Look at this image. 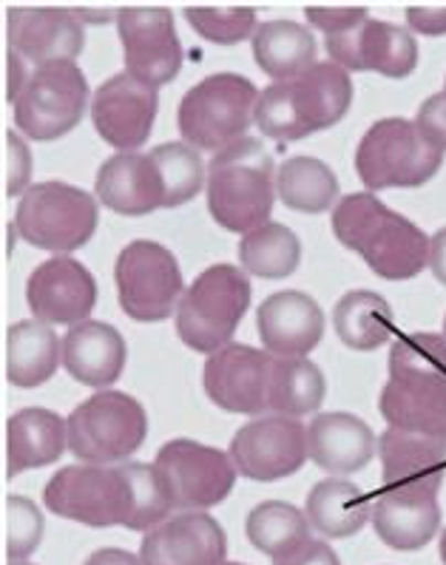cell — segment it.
Here are the masks:
<instances>
[{
	"label": "cell",
	"mask_w": 446,
	"mask_h": 565,
	"mask_svg": "<svg viewBox=\"0 0 446 565\" xmlns=\"http://www.w3.org/2000/svg\"><path fill=\"white\" fill-rule=\"evenodd\" d=\"M415 126L435 148L446 151V94H433L429 100H424L418 117H415Z\"/></svg>",
	"instance_id": "43"
},
{
	"label": "cell",
	"mask_w": 446,
	"mask_h": 565,
	"mask_svg": "<svg viewBox=\"0 0 446 565\" xmlns=\"http://www.w3.org/2000/svg\"><path fill=\"white\" fill-rule=\"evenodd\" d=\"M353 103V81L336 63H316L294 81L274 83L259 94L256 126L282 142L305 140L310 134L344 120Z\"/></svg>",
	"instance_id": "3"
},
{
	"label": "cell",
	"mask_w": 446,
	"mask_h": 565,
	"mask_svg": "<svg viewBox=\"0 0 446 565\" xmlns=\"http://www.w3.org/2000/svg\"><path fill=\"white\" fill-rule=\"evenodd\" d=\"M97 200L120 216H148L166 207V185L151 153H117L103 162L94 180Z\"/></svg>",
	"instance_id": "24"
},
{
	"label": "cell",
	"mask_w": 446,
	"mask_h": 565,
	"mask_svg": "<svg viewBox=\"0 0 446 565\" xmlns=\"http://www.w3.org/2000/svg\"><path fill=\"white\" fill-rule=\"evenodd\" d=\"M126 72L148 86L171 83L182 68V43L166 7H126L117 14Z\"/></svg>",
	"instance_id": "14"
},
{
	"label": "cell",
	"mask_w": 446,
	"mask_h": 565,
	"mask_svg": "<svg viewBox=\"0 0 446 565\" xmlns=\"http://www.w3.org/2000/svg\"><path fill=\"white\" fill-rule=\"evenodd\" d=\"M375 534L395 552L424 548L440 529L438 492L381 489L373 498Z\"/></svg>",
	"instance_id": "25"
},
{
	"label": "cell",
	"mask_w": 446,
	"mask_h": 565,
	"mask_svg": "<svg viewBox=\"0 0 446 565\" xmlns=\"http://www.w3.org/2000/svg\"><path fill=\"white\" fill-rule=\"evenodd\" d=\"M251 307V281L234 265L202 270L177 307V333L197 353H220L231 344Z\"/></svg>",
	"instance_id": "6"
},
{
	"label": "cell",
	"mask_w": 446,
	"mask_h": 565,
	"mask_svg": "<svg viewBox=\"0 0 446 565\" xmlns=\"http://www.w3.org/2000/svg\"><path fill=\"white\" fill-rule=\"evenodd\" d=\"M379 409L393 429L446 440V335L406 333L393 341Z\"/></svg>",
	"instance_id": "1"
},
{
	"label": "cell",
	"mask_w": 446,
	"mask_h": 565,
	"mask_svg": "<svg viewBox=\"0 0 446 565\" xmlns=\"http://www.w3.org/2000/svg\"><path fill=\"white\" fill-rule=\"evenodd\" d=\"M256 330L274 359H307L325 335V313L307 294L282 290L259 305Z\"/></svg>",
	"instance_id": "22"
},
{
	"label": "cell",
	"mask_w": 446,
	"mask_h": 565,
	"mask_svg": "<svg viewBox=\"0 0 446 565\" xmlns=\"http://www.w3.org/2000/svg\"><path fill=\"white\" fill-rule=\"evenodd\" d=\"M227 455L242 478L274 483L305 466L307 429L301 420L285 415L254 418L234 435Z\"/></svg>",
	"instance_id": "15"
},
{
	"label": "cell",
	"mask_w": 446,
	"mask_h": 565,
	"mask_svg": "<svg viewBox=\"0 0 446 565\" xmlns=\"http://www.w3.org/2000/svg\"><path fill=\"white\" fill-rule=\"evenodd\" d=\"M126 339L106 321H81L63 339V366L86 386L114 384L126 370Z\"/></svg>",
	"instance_id": "27"
},
{
	"label": "cell",
	"mask_w": 446,
	"mask_h": 565,
	"mask_svg": "<svg viewBox=\"0 0 446 565\" xmlns=\"http://www.w3.org/2000/svg\"><path fill=\"white\" fill-rule=\"evenodd\" d=\"M114 281L123 313L134 321L168 319L185 296L177 256L160 242L137 239L123 247L114 265Z\"/></svg>",
	"instance_id": "12"
},
{
	"label": "cell",
	"mask_w": 446,
	"mask_h": 565,
	"mask_svg": "<svg viewBox=\"0 0 446 565\" xmlns=\"http://www.w3.org/2000/svg\"><path fill=\"white\" fill-rule=\"evenodd\" d=\"M43 503L57 518L92 529L128 525L134 512L131 486L120 466H66L46 483Z\"/></svg>",
	"instance_id": "10"
},
{
	"label": "cell",
	"mask_w": 446,
	"mask_h": 565,
	"mask_svg": "<svg viewBox=\"0 0 446 565\" xmlns=\"http://www.w3.org/2000/svg\"><path fill=\"white\" fill-rule=\"evenodd\" d=\"M153 466L166 480L173 509L182 512L222 503L236 483V466L231 455L188 438H177L162 446Z\"/></svg>",
	"instance_id": "13"
},
{
	"label": "cell",
	"mask_w": 446,
	"mask_h": 565,
	"mask_svg": "<svg viewBox=\"0 0 446 565\" xmlns=\"http://www.w3.org/2000/svg\"><path fill=\"white\" fill-rule=\"evenodd\" d=\"M276 193L290 211L325 213L339 196V180L316 157H294L276 173Z\"/></svg>",
	"instance_id": "35"
},
{
	"label": "cell",
	"mask_w": 446,
	"mask_h": 565,
	"mask_svg": "<svg viewBox=\"0 0 446 565\" xmlns=\"http://www.w3.org/2000/svg\"><path fill=\"white\" fill-rule=\"evenodd\" d=\"M227 540L205 512H182L151 529L140 543L142 565H222Z\"/></svg>",
	"instance_id": "21"
},
{
	"label": "cell",
	"mask_w": 446,
	"mask_h": 565,
	"mask_svg": "<svg viewBox=\"0 0 446 565\" xmlns=\"http://www.w3.org/2000/svg\"><path fill=\"white\" fill-rule=\"evenodd\" d=\"M325 373L310 359H274L270 373V409L285 418L316 413L325 401Z\"/></svg>",
	"instance_id": "33"
},
{
	"label": "cell",
	"mask_w": 446,
	"mask_h": 565,
	"mask_svg": "<svg viewBox=\"0 0 446 565\" xmlns=\"http://www.w3.org/2000/svg\"><path fill=\"white\" fill-rule=\"evenodd\" d=\"M160 94L128 72L114 74L92 97L94 131L120 153L146 146L157 120Z\"/></svg>",
	"instance_id": "17"
},
{
	"label": "cell",
	"mask_w": 446,
	"mask_h": 565,
	"mask_svg": "<svg viewBox=\"0 0 446 565\" xmlns=\"http://www.w3.org/2000/svg\"><path fill=\"white\" fill-rule=\"evenodd\" d=\"M83 565H142V559L134 557L131 552H123V548H100Z\"/></svg>",
	"instance_id": "48"
},
{
	"label": "cell",
	"mask_w": 446,
	"mask_h": 565,
	"mask_svg": "<svg viewBox=\"0 0 446 565\" xmlns=\"http://www.w3.org/2000/svg\"><path fill=\"white\" fill-rule=\"evenodd\" d=\"M274 355L256 347L227 344L208 355L202 384L213 404L236 415H262L270 409Z\"/></svg>",
	"instance_id": "16"
},
{
	"label": "cell",
	"mask_w": 446,
	"mask_h": 565,
	"mask_svg": "<svg viewBox=\"0 0 446 565\" xmlns=\"http://www.w3.org/2000/svg\"><path fill=\"white\" fill-rule=\"evenodd\" d=\"M444 166V151L426 140L418 126L401 117L375 122L361 137L355 171L370 193L384 188H418Z\"/></svg>",
	"instance_id": "7"
},
{
	"label": "cell",
	"mask_w": 446,
	"mask_h": 565,
	"mask_svg": "<svg viewBox=\"0 0 446 565\" xmlns=\"http://www.w3.org/2000/svg\"><path fill=\"white\" fill-rule=\"evenodd\" d=\"M259 92L247 77L234 72L211 74L188 88L177 111L182 140L197 151L220 153L245 140L251 122H256Z\"/></svg>",
	"instance_id": "5"
},
{
	"label": "cell",
	"mask_w": 446,
	"mask_h": 565,
	"mask_svg": "<svg viewBox=\"0 0 446 565\" xmlns=\"http://www.w3.org/2000/svg\"><path fill=\"white\" fill-rule=\"evenodd\" d=\"M333 324L339 339L359 353H373L395 333L393 307L373 290H353V294L341 296V301L336 305Z\"/></svg>",
	"instance_id": "32"
},
{
	"label": "cell",
	"mask_w": 446,
	"mask_h": 565,
	"mask_svg": "<svg viewBox=\"0 0 446 565\" xmlns=\"http://www.w3.org/2000/svg\"><path fill=\"white\" fill-rule=\"evenodd\" d=\"M68 449L88 466L123 463L142 446L148 435L146 409L137 398L100 390L83 401L66 420Z\"/></svg>",
	"instance_id": "8"
},
{
	"label": "cell",
	"mask_w": 446,
	"mask_h": 565,
	"mask_svg": "<svg viewBox=\"0 0 446 565\" xmlns=\"http://www.w3.org/2000/svg\"><path fill=\"white\" fill-rule=\"evenodd\" d=\"M305 18L310 26L330 38V34H341L347 29L359 26L370 14H367V7H307Z\"/></svg>",
	"instance_id": "42"
},
{
	"label": "cell",
	"mask_w": 446,
	"mask_h": 565,
	"mask_svg": "<svg viewBox=\"0 0 446 565\" xmlns=\"http://www.w3.org/2000/svg\"><path fill=\"white\" fill-rule=\"evenodd\" d=\"M14 565H29V563H14Z\"/></svg>",
	"instance_id": "51"
},
{
	"label": "cell",
	"mask_w": 446,
	"mask_h": 565,
	"mask_svg": "<svg viewBox=\"0 0 446 565\" xmlns=\"http://www.w3.org/2000/svg\"><path fill=\"white\" fill-rule=\"evenodd\" d=\"M381 489L440 492L446 478V440L386 429L379 438Z\"/></svg>",
	"instance_id": "23"
},
{
	"label": "cell",
	"mask_w": 446,
	"mask_h": 565,
	"mask_svg": "<svg viewBox=\"0 0 446 565\" xmlns=\"http://www.w3.org/2000/svg\"><path fill=\"white\" fill-rule=\"evenodd\" d=\"M429 267H433L435 279L446 285V227H440L429 239Z\"/></svg>",
	"instance_id": "47"
},
{
	"label": "cell",
	"mask_w": 446,
	"mask_h": 565,
	"mask_svg": "<svg viewBox=\"0 0 446 565\" xmlns=\"http://www.w3.org/2000/svg\"><path fill=\"white\" fill-rule=\"evenodd\" d=\"M440 559H444V565H446V529H444V534H440Z\"/></svg>",
	"instance_id": "49"
},
{
	"label": "cell",
	"mask_w": 446,
	"mask_h": 565,
	"mask_svg": "<svg viewBox=\"0 0 446 565\" xmlns=\"http://www.w3.org/2000/svg\"><path fill=\"white\" fill-rule=\"evenodd\" d=\"M97 200L66 182H38L23 193L14 231L32 247L72 253L97 231Z\"/></svg>",
	"instance_id": "9"
},
{
	"label": "cell",
	"mask_w": 446,
	"mask_h": 565,
	"mask_svg": "<svg viewBox=\"0 0 446 565\" xmlns=\"http://www.w3.org/2000/svg\"><path fill=\"white\" fill-rule=\"evenodd\" d=\"M26 301L43 324H81L97 305V281L77 259L54 256L29 276Z\"/></svg>",
	"instance_id": "19"
},
{
	"label": "cell",
	"mask_w": 446,
	"mask_h": 565,
	"mask_svg": "<svg viewBox=\"0 0 446 565\" xmlns=\"http://www.w3.org/2000/svg\"><path fill=\"white\" fill-rule=\"evenodd\" d=\"M444 335H446V321H444Z\"/></svg>",
	"instance_id": "52"
},
{
	"label": "cell",
	"mask_w": 446,
	"mask_h": 565,
	"mask_svg": "<svg viewBox=\"0 0 446 565\" xmlns=\"http://www.w3.org/2000/svg\"><path fill=\"white\" fill-rule=\"evenodd\" d=\"M120 469L126 475L128 486H131L134 500V512L126 529H131V532H151V529L166 523L173 503L166 489V480L157 472V466L123 463Z\"/></svg>",
	"instance_id": "38"
},
{
	"label": "cell",
	"mask_w": 446,
	"mask_h": 565,
	"mask_svg": "<svg viewBox=\"0 0 446 565\" xmlns=\"http://www.w3.org/2000/svg\"><path fill=\"white\" fill-rule=\"evenodd\" d=\"M88 103L86 74L74 61L49 63L29 74L14 100V126L34 142L57 140L83 120Z\"/></svg>",
	"instance_id": "11"
},
{
	"label": "cell",
	"mask_w": 446,
	"mask_h": 565,
	"mask_svg": "<svg viewBox=\"0 0 446 565\" xmlns=\"http://www.w3.org/2000/svg\"><path fill=\"white\" fill-rule=\"evenodd\" d=\"M274 157L256 137L213 153L208 166V211L231 233H251L267 225L276 200Z\"/></svg>",
	"instance_id": "4"
},
{
	"label": "cell",
	"mask_w": 446,
	"mask_h": 565,
	"mask_svg": "<svg viewBox=\"0 0 446 565\" xmlns=\"http://www.w3.org/2000/svg\"><path fill=\"white\" fill-rule=\"evenodd\" d=\"M151 160L166 185V207L185 205L202 191L205 166L200 160V151L188 142H166V146L153 148Z\"/></svg>",
	"instance_id": "37"
},
{
	"label": "cell",
	"mask_w": 446,
	"mask_h": 565,
	"mask_svg": "<svg viewBox=\"0 0 446 565\" xmlns=\"http://www.w3.org/2000/svg\"><path fill=\"white\" fill-rule=\"evenodd\" d=\"M310 520L301 509L290 503H282V500H267L259 503L254 512L247 514L245 532L247 540L259 548L262 554H270V557H282V554H290L294 548H299L301 543L310 540Z\"/></svg>",
	"instance_id": "36"
},
{
	"label": "cell",
	"mask_w": 446,
	"mask_h": 565,
	"mask_svg": "<svg viewBox=\"0 0 446 565\" xmlns=\"http://www.w3.org/2000/svg\"><path fill=\"white\" fill-rule=\"evenodd\" d=\"M299 236L279 222H267V225L245 233L240 242L242 270L259 276V279H285L299 267Z\"/></svg>",
	"instance_id": "34"
},
{
	"label": "cell",
	"mask_w": 446,
	"mask_h": 565,
	"mask_svg": "<svg viewBox=\"0 0 446 565\" xmlns=\"http://www.w3.org/2000/svg\"><path fill=\"white\" fill-rule=\"evenodd\" d=\"M307 520L321 537H353L373 520V498L350 480H321L307 494Z\"/></svg>",
	"instance_id": "29"
},
{
	"label": "cell",
	"mask_w": 446,
	"mask_h": 565,
	"mask_svg": "<svg viewBox=\"0 0 446 565\" xmlns=\"http://www.w3.org/2000/svg\"><path fill=\"white\" fill-rule=\"evenodd\" d=\"M7 23L9 49L38 68L49 63L74 61L86 46V26L74 14V9L12 7Z\"/></svg>",
	"instance_id": "20"
},
{
	"label": "cell",
	"mask_w": 446,
	"mask_h": 565,
	"mask_svg": "<svg viewBox=\"0 0 446 565\" xmlns=\"http://www.w3.org/2000/svg\"><path fill=\"white\" fill-rule=\"evenodd\" d=\"M63 341L43 321H18L7 333V379L21 390L41 386L57 373Z\"/></svg>",
	"instance_id": "30"
},
{
	"label": "cell",
	"mask_w": 446,
	"mask_h": 565,
	"mask_svg": "<svg viewBox=\"0 0 446 565\" xmlns=\"http://www.w3.org/2000/svg\"><path fill=\"white\" fill-rule=\"evenodd\" d=\"M7 68H9L7 100H9V103H14V100H18V97H21L23 86H26L29 74H32V72H26V61H23V57H21V54H18V52H12V49H9Z\"/></svg>",
	"instance_id": "46"
},
{
	"label": "cell",
	"mask_w": 446,
	"mask_h": 565,
	"mask_svg": "<svg viewBox=\"0 0 446 565\" xmlns=\"http://www.w3.org/2000/svg\"><path fill=\"white\" fill-rule=\"evenodd\" d=\"M336 239L386 281L415 279L429 265V236L370 191L350 193L333 211Z\"/></svg>",
	"instance_id": "2"
},
{
	"label": "cell",
	"mask_w": 446,
	"mask_h": 565,
	"mask_svg": "<svg viewBox=\"0 0 446 565\" xmlns=\"http://www.w3.org/2000/svg\"><path fill=\"white\" fill-rule=\"evenodd\" d=\"M307 455L330 475L361 472L375 455V435L350 413H325L307 426Z\"/></svg>",
	"instance_id": "26"
},
{
	"label": "cell",
	"mask_w": 446,
	"mask_h": 565,
	"mask_svg": "<svg viewBox=\"0 0 446 565\" xmlns=\"http://www.w3.org/2000/svg\"><path fill=\"white\" fill-rule=\"evenodd\" d=\"M43 514L29 498L7 500V557L21 563L41 545Z\"/></svg>",
	"instance_id": "40"
},
{
	"label": "cell",
	"mask_w": 446,
	"mask_h": 565,
	"mask_svg": "<svg viewBox=\"0 0 446 565\" xmlns=\"http://www.w3.org/2000/svg\"><path fill=\"white\" fill-rule=\"evenodd\" d=\"M182 14L193 26V32H200L205 41L220 43V46L247 41L259 29L256 9L251 7H185Z\"/></svg>",
	"instance_id": "39"
},
{
	"label": "cell",
	"mask_w": 446,
	"mask_h": 565,
	"mask_svg": "<svg viewBox=\"0 0 446 565\" xmlns=\"http://www.w3.org/2000/svg\"><path fill=\"white\" fill-rule=\"evenodd\" d=\"M274 565H341L336 552L321 540H307L290 554H282L274 559Z\"/></svg>",
	"instance_id": "44"
},
{
	"label": "cell",
	"mask_w": 446,
	"mask_h": 565,
	"mask_svg": "<svg viewBox=\"0 0 446 565\" xmlns=\"http://www.w3.org/2000/svg\"><path fill=\"white\" fill-rule=\"evenodd\" d=\"M406 26L426 38L446 34V7H410L406 9Z\"/></svg>",
	"instance_id": "45"
},
{
	"label": "cell",
	"mask_w": 446,
	"mask_h": 565,
	"mask_svg": "<svg viewBox=\"0 0 446 565\" xmlns=\"http://www.w3.org/2000/svg\"><path fill=\"white\" fill-rule=\"evenodd\" d=\"M68 446V426L61 415L29 406L14 413L7 424V475L26 472V469H43L57 463Z\"/></svg>",
	"instance_id": "28"
},
{
	"label": "cell",
	"mask_w": 446,
	"mask_h": 565,
	"mask_svg": "<svg viewBox=\"0 0 446 565\" xmlns=\"http://www.w3.org/2000/svg\"><path fill=\"white\" fill-rule=\"evenodd\" d=\"M330 63L344 72H375L384 77H410L418 66V43L413 32L395 23L367 18L359 26L327 38Z\"/></svg>",
	"instance_id": "18"
},
{
	"label": "cell",
	"mask_w": 446,
	"mask_h": 565,
	"mask_svg": "<svg viewBox=\"0 0 446 565\" xmlns=\"http://www.w3.org/2000/svg\"><path fill=\"white\" fill-rule=\"evenodd\" d=\"M222 565H242V563H222Z\"/></svg>",
	"instance_id": "50"
},
{
	"label": "cell",
	"mask_w": 446,
	"mask_h": 565,
	"mask_svg": "<svg viewBox=\"0 0 446 565\" xmlns=\"http://www.w3.org/2000/svg\"><path fill=\"white\" fill-rule=\"evenodd\" d=\"M254 57L256 66L274 77V83L294 81L316 66L314 32L294 21L259 23L254 34Z\"/></svg>",
	"instance_id": "31"
},
{
	"label": "cell",
	"mask_w": 446,
	"mask_h": 565,
	"mask_svg": "<svg viewBox=\"0 0 446 565\" xmlns=\"http://www.w3.org/2000/svg\"><path fill=\"white\" fill-rule=\"evenodd\" d=\"M444 94H446V92H444Z\"/></svg>",
	"instance_id": "53"
},
{
	"label": "cell",
	"mask_w": 446,
	"mask_h": 565,
	"mask_svg": "<svg viewBox=\"0 0 446 565\" xmlns=\"http://www.w3.org/2000/svg\"><path fill=\"white\" fill-rule=\"evenodd\" d=\"M7 142V196H18V193H26L29 177H32V153H29V146L21 140V134L7 131L3 137Z\"/></svg>",
	"instance_id": "41"
}]
</instances>
